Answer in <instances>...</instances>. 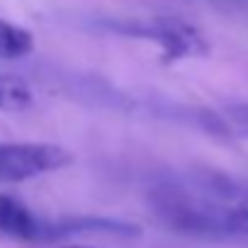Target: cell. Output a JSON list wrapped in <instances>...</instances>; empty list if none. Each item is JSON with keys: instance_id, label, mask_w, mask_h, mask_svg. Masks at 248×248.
<instances>
[{"instance_id": "8992f818", "label": "cell", "mask_w": 248, "mask_h": 248, "mask_svg": "<svg viewBox=\"0 0 248 248\" xmlns=\"http://www.w3.org/2000/svg\"><path fill=\"white\" fill-rule=\"evenodd\" d=\"M34 51V37L30 30L0 20V59H25Z\"/></svg>"}, {"instance_id": "7a4b0ae2", "label": "cell", "mask_w": 248, "mask_h": 248, "mask_svg": "<svg viewBox=\"0 0 248 248\" xmlns=\"http://www.w3.org/2000/svg\"><path fill=\"white\" fill-rule=\"evenodd\" d=\"M73 163V154L44 141L0 144V183H25L37 175L61 170Z\"/></svg>"}, {"instance_id": "52a82bcc", "label": "cell", "mask_w": 248, "mask_h": 248, "mask_svg": "<svg viewBox=\"0 0 248 248\" xmlns=\"http://www.w3.org/2000/svg\"><path fill=\"white\" fill-rule=\"evenodd\" d=\"M32 100H34V95L22 78H17L13 73H0V109L20 112V109H27L32 105Z\"/></svg>"}, {"instance_id": "3957f363", "label": "cell", "mask_w": 248, "mask_h": 248, "mask_svg": "<svg viewBox=\"0 0 248 248\" xmlns=\"http://www.w3.org/2000/svg\"><path fill=\"white\" fill-rule=\"evenodd\" d=\"M112 27L124 34H134V37L156 42L168 63L180 61V59L204 56L209 51V44L197 27H192L190 22L180 17H170V15H158L146 22H137V25H112Z\"/></svg>"}, {"instance_id": "277c9868", "label": "cell", "mask_w": 248, "mask_h": 248, "mask_svg": "<svg viewBox=\"0 0 248 248\" xmlns=\"http://www.w3.org/2000/svg\"><path fill=\"white\" fill-rule=\"evenodd\" d=\"M117 236V238H134L141 233L137 224L119 221V219H102V217H66L56 221H42V241H56L68 236Z\"/></svg>"}, {"instance_id": "9c48e42d", "label": "cell", "mask_w": 248, "mask_h": 248, "mask_svg": "<svg viewBox=\"0 0 248 248\" xmlns=\"http://www.w3.org/2000/svg\"><path fill=\"white\" fill-rule=\"evenodd\" d=\"M61 248H88V246H61Z\"/></svg>"}, {"instance_id": "6da1fadb", "label": "cell", "mask_w": 248, "mask_h": 248, "mask_svg": "<svg viewBox=\"0 0 248 248\" xmlns=\"http://www.w3.org/2000/svg\"><path fill=\"white\" fill-rule=\"evenodd\" d=\"M149 204L156 219L180 236L248 243V178L200 168L156 183Z\"/></svg>"}, {"instance_id": "ba28073f", "label": "cell", "mask_w": 248, "mask_h": 248, "mask_svg": "<svg viewBox=\"0 0 248 248\" xmlns=\"http://www.w3.org/2000/svg\"><path fill=\"white\" fill-rule=\"evenodd\" d=\"M226 122L236 132L248 137V105H231L226 107Z\"/></svg>"}, {"instance_id": "5b68a950", "label": "cell", "mask_w": 248, "mask_h": 248, "mask_svg": "<svg viewBox=\"0 0 248 248\" xmlns=\"http://www.w3.org/2000/svg\"><path fill=\"white\" fill-rule=\"evenodd\" d=\"M42 221L10 195H0V233L20 241H42Z\"/></svg>"}]
</instances>
